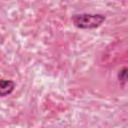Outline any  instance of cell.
I'll return each instance as SVG.
<instances>
[{
    "label": "cell",
    "instance_id": "1",
    "mask_svg": "<svg viewBox=\"0 0 128 128\" xmlns=\"http://www.w3.org/2000/svg\"><path fill=\"white\" fill-rule=\"evenodd\" d=\"M71 20L75 27L79 29H95L101 26L106 20V16L103 14H91V13H81L74 14Z\"/></svg>",
    "mask_w": 128,
    "mask_h": 128
},
{
    "label": "cell",
    "instance_id": "2",
    "mask_svg": "<svg viewBox=\"0 0 128 128\" xmlns=\"http://www.w3.org/2000/svg\"><path fill=\"white\" fill-rule=\"evenodd\" d=\"M15 82L12 80L0 79V97H5L10 95L15 89Z\"/></svg>",
    "mask_w": 128,
    "mask_h": 128
},
{
    "label": "cell",
    "instance_id": "3",
    "mask_svg": "<svg viewBox=\"0 0 128 128\" xmlns=\"http://www.w3.org/2000/svg\"><path fill=\"white\" fill-rule=\"evenodd\" d=\"M118 80H119L120 84H122V85H125V83L127 82V68L126 67H123L121 70H119Z\"/></svg>",
    "mask_w": 128,
    "mask_h": 128
}]
</instances>
